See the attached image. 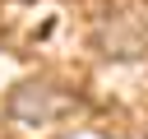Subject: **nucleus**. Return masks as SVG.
I'll list each match as a JSON object with an SVG mask.
<instances>
[{"instance_id":"1","label":"nucleus","mask_w":148,"mask_h":139,"mask_svg":"<svg viewBox=\"0 0 148 139\" xmlns=\"http://www.w3.org/2000/svg\"><path fill=\"white\" fill-rule=\"evenodd\" d=\"M69 102L51 88V83H23L18 93H14V102H9V111H14V120H23V125H46L51 116H60Z\"/></svg>"}]
</instances>
